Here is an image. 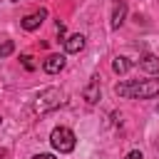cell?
I'll return each mask as SVG.
<instances>
[{
  "instance_id": "obj_1",
  "label": "cell",
  "mask_w": 159,
  "mask_h": 159,
  "mask_svg": "<svg viewBox=\"0 0 159 159\" xmlns=\"http://www.w3.org/2000/svg\"><path fill=\"white\" fill-rule=\"evenodd\" d=\"M117 97H132V99H149L159 94V80H142V82H119L114 87Z\"/></svg>"
},
{
  "instance_id": "obj_2",
  "label": "cell",
  "mask_w": 159,
  "mask_h": 159,
  "mask_svg": "<svg viewBox=\"0 0 159 159\" xmlns=\"http://www.w3.org/2000/svg\"><path fill=\"white\" fill-rule=\"evenodd\" d=\"M62 104H65V92L57 89V87H47L35 97V112H40V114L52 112V109H57Z\"/></svg>"
},
{
  "instance_id": "obj_3",
  "label": "cell",
  "mask_w": 159,
  "mask_h": 159,
  "mask_svg": "<svg viewBox=\"0 0 159 159\" xmlns=\"http://www.w3.org/2000/svg\"><path fill=\"white\" fill-rule=\"evenodd\" d=\"M50 144H52L55 152L67 154V152L75 149V132L70 127H55L52 134H50Z\"/></svg>"
},
{
  "instance_id": "obj_4",
  "label": "cell",
  "mask_w": 159,
  "mask_h": 159,
  "mask_svg": "<svg viewBox=\"0 0 159 159\" xmlns=\"http://www.w3.org/2000/svg\"><path fill=\"white\" fill-rule=\"evenodd\" d=\"M45 17H47V10H45V7H40V10H35V12L25 15V17L20 20V25H22V30H37V27L45 22Z\"/></svg>"
},
{
  "instance_id": "obj_5",
  "label": "cell",
  "mask_w": 159,
  "mask_h": 159,
  "mask_svg": "<svg viewBox=\"0 0 159 159\" xmlns=\"http://www.w3.org/2000/svg\"><path fill=\"white\" fill-rule=\"evenodd\" d=\"M42 70H45L47 75L62 72V70H65V57H62V55H47L45 62H42Z\"/></svg>"
},
{
  "instance_id": "obj_6",
  "label": "cell",
  "mask_w": 159,
  "mask_h": 159,
  "mask_svg": "<svg viewBox=\"0 0 159 159\" xmlns=\"http://www.w3.org/2000/svg\"><path fill=\"white\" fill-rule=\"evenodd\" d=\"M124 17H127V2L124 0H117L114 7H112V27L119 30V25L124 22Z\"/></svg>"
},
{
  "instance_id": "obj_7",
  "label": "cell",
  "mask_w": 159,
  "mask_h": 159,
  "mask_svg": "<svg viewBox=\"0 0 159 159\" xmlns=\"http://www.w3.org/2000/svg\"><path fill=\"white\" fill-rule=\"evenodd\" d=\"M82 97H84L89 104H97V102H99V80H97V77H92V80H89V84L84 87Z\"/></svg>"
},
{
  "instance_id": "obj_8",
  "label": "cell",
  "mask_w": 159,
  "mask_h": 159,
  "mask_svg": "<svg viewBox=\"0 0 159 159\" xmlns=\"http://www.w3.org/2000/svg\"><path fill=\"white\" fill-rule=\"evenodd\" d=\"M82 47H84V35H80V32H75V35H70V37L65 40V50H67L70 55L80 52Z\"/></svg>"
},
{
  "instance_id": "obj_9",
  "label": "cell",
  "mask_w": 159,
  "mask_h": 159,
  "mask_svg": "<svg viewBox=\"0 0 159 159\" xmlns=\"http://www.w3.org/2000/svg\"><path fill=\"white\" fill-rule=\"evenodd\" d=\"M139 67L144 72H149V75H159V57L157 55H144L139 60Z\"/></svg>"
},
{
  "instance_id": "obj_10",
  "label": "cell",
  "mask_w": 159,
  "mask_h": 159,
  "mask_svg": "<svg viewBox=\"0 0 159 159\" xmlns=\"http://www.w3.org/2000/svg\"><path fill=\"white\" fill-rule=\"evenodd\" d=\"M129 67H132V62H129L127 57H114V60H112V70H114L117 75H127Z\"/></svg>"
},
{
  "instance_id": "obj_11",
  "label": "cell",
  "mask_w": 159,
  "mask_h": 159,
  "mask_svg": "<svg viewBox=\"0 0 159 159\" xmlns=\"http://www.w3.org/2000/svg\"><path fill=\"white\" fill-rule=\"evenodd\" d=\"M12 50H15V45H12L10 40L0 42V57H7V55H12Z\"/></svg>"
},
{
  "instance_id": "obj_12",
  "label": "cell",
  "mask_w": 159,
  "mask_h": 159,
  "mask_svg": "<svg viewBox=\"0 0 159 159\" xmlns=\"http://www.w3.org/2000/svg\"><path fill=\"white\" fill-rule=\"evenodd\" d=\"M20 60H22V65H25V70H35V62H32V57H30V55H22Z\"/></svg>"
},
{
  "instance_id": "obj_13",
  "label": "cell",
  "mask_w": 159,
  "mask_h": 159,
  "mask_svg": "<svg viewBox=\"0 0 159 159\" xmlns=\"http://www.w3.org/2000/svg\"><path fill=\"white\" fill-rule=\"evenodd\" d=\"M124 159H144V157H142V152H139V149H132V152H127V157H124Z\"/></svg>"
},
{
  "instance_id": "obj_14",
  "label": "cell",
  "mask_w": 159,
  "mask_h": 159,
  "mask_svg": "<svg viewBox=\"0 0 159 159\" xmlns=\"http://www.w3.org/2000/svg\"><path fill=\"white\" fill-rule=\"evenodd\" d=\"M57 37H60V40L65 37V25H62V22H57Z\"/></svg>"
},
{
  "instance_id": "obj_15",
  "label": "cell",
  "mask_w": 159,
  "mask_h": 159,
  "mask_svg": "<svg viewBox=\"0 0 159 159\" xmlns=\"http://www.w3.org/2000/svg\"><path fill=\"white\" fill-rule=\"evenodd\" d=\"M32 159H55V157H52V154H35Z\"/></svg>"
},
{
  "instance_id": "obj_16",
  "label": "cell",
  "mask_w": 159,
  "mask_h": 159,
  "mask_svg": "<svg viewBox=\"0 0 159 159\" xmlns=\"http://www.w3.org/2000/svg\"><path fill=\"white\" fill-rule=\"evenodd\" d=\"M5 157H7V152H5V149H0V159H5Z\"/></svg>"
},
{
  "instance_id": "obj_17",
  "label": "cell",
  "mask_w": 159,
  "mask_h": 159,
  "mask_svg": "<svg viewBox=\"0 0 159 159\" xmlns=\"http://www.w3.org/2000/svg\"><path fill=\"white\" fill-rule=\"evenodd\" d=\"M12 2H20V0H12Z\"/></svg>"
},
{
  "instance_id": "obj_18",
  "label": "cell",
  "mask_w": 159,
  "mask_h": 159,
  "mask_svg": "<svg viewBox=\"0 0 159 159\" xmlns=\"http://www.w3.org/2000/svg\"><path fill=\"white\" fill-rule=\"evenodd\" d=\"M157 112H159V107H157Z\"/></svg>"
},
{
  "instance_id": "obj_19",
  "label": "cell",
  "mask_w": 159,
  "mask_h": 159,
  "mask_svg": "<svg viewBox=\"0 0 159 159\" xmlns=\"http://www.w3.org/2000/svg\"><path fill=\"white\" fill-rule=\"evenodd\" d=\"M0 122H2V119H0Z\"/></svg>"
}]
</instances>
